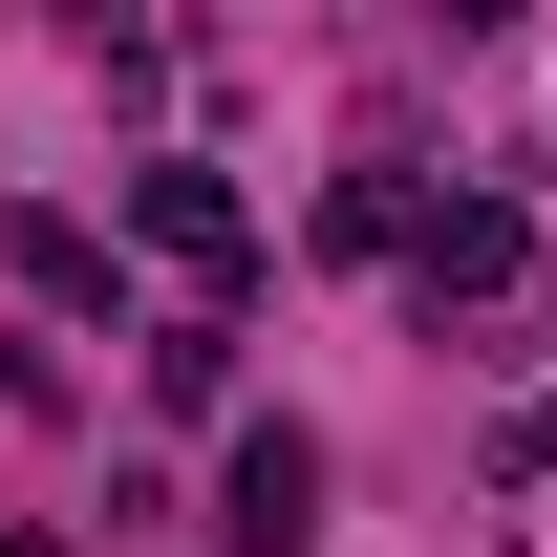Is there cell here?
Segmentation results:
<instances>
[{"instance_id": "obj_1", "label": "cell", "mask_w": 557, "mask_h": 557, "mask_svg": "<svg viewBox=\"0 0 557 557\" xmlns=\"http://www.w3.org/2000/svg\"><path fill=\"white\" fill-rule=\"evenodd\" d=\"M214 515H236V557H300L322 536V429H236V493Z\"/></svg>"}, {"instance_id": "obj_2", "label": "cell", "mask_w": 557, "mask_h": 557, "mask_svg": "<svg viewBox=\"0 0 557 557\" xmlns=\"http://www.w3.org/2000/svg\"><path fill=\"white\" fill-rule=\"evenodd\" d=\"M408 258H429V300H515V278H536V214L450 194V214H408Z\"/></svg>"}, {"instance_id": "obj_3", "label": "cell", "mask_w": 557, "mask_h": 557, "mask_svg": "<svg viewBox=\"0 0 557 557\" xmlns=\"http://www.w3.org/2000/svg\"><path fill=\"white\" fill-rule=\"evenodd\" d=\"M129 236L194 258V278H236V194H214V172H129Z\"/></svg>"}, {"instance_id": "obj_4", "label": "cell", "mask_w": 557, "mask_h": 557, "mask_svg": "<svg viewBox=\"0 0 557 557\" xmlns=\"http://www.w3.org/2000/svg\"><path fill=\"white\" fill-rule=\"evenodd\" d=\"M0 557H65V536H0Z\"/></svg>"}]
</instances>
